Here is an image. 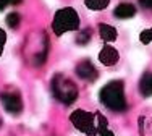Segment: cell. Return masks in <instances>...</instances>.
Returning <instances> with one entry per match:
<instances>
[{"instance_id": "obj_5", "label": "cell", "mask_w": 152, "mask_h": 136, "mask_svg": "<svg viewBox=\"0 0 152 136\" xmlns=\"http://www.w3.org/2000/svg\"><path fill=\"white\" fill-rule=\"evenodd\" d=\"M110 5V0H84V7L91 12H102Z\"/></svg>"}, {"instance_id": "obj_8", "label": "cell", "mask_w": 152, "mask_h": 136, "mask_svg": "<svg viewBox=\"0 0 152 136\" xmlns=\"http://www.w3.org/2000/svg\"><path fill=\"white\" fill-rule=\"evenodd\" d=\"M96 136H115L113 133H112L108 128H105V130H100V131H97V135Z\"/></svg>"}, {"instance_id": "obj_6", "label": "cell", "mask_w": 152, "mask_h": 136, "mask_svg": "<svg viewBox=\"0 0 152 136\" xmlns=\"http://www.w3.org/2000/svg\"><path fill=\"white\" fill-rule=\"evenodd\" d=\"M7 42H8V33H7V29L0 24V60H2L3 53H5Z\"/></svg>"}, {"instance_id": "obj_7", "label": "cell", "mask_w": 152, "mask_h": 136, "mask_svg": "<svg viewBox=\"0 0 152 136\" xmlns=\"http://www.w3.org/2000/svg\"><path fill=\"white\" fill-rule=\"evenodd\" d=\"M141 41L144 42V44H149V42L152 41V28L147 31H144L142 34H141Z\"/></svg>"}, {"instance_id": "obj_3", "label": "cell", "mask_w": 152, "mask_h": 136, "mask_svg": "<svg viewBox=\"0 0 152 136\" xmlns=\"http://www.w3.org/2000/svg\"><path fill=\"white\" fill-rule=\"evenodd\" d=\"M97 58H99V63L104 67H115L118 63V60H120V52L112 44H105L100 47L99 53H97Z\"/></svg>"}, {"instance_id": "obj_1", "label": "cell", "mask_w": 152, "mask_h": 136, "mask_svg": "<svg viewBox=\"0 0 152 136\" xmlns=\"http://www.w3.org/2000/svg\"><path fill=\"white\" fill-rule=\"evenodd\" d=\"M79 24H81V18H79V13L76 12V8L63 7V8L57 10L55 15H53L52 29L57 36H63V34L78 31Z\"/></svg>"}, {"instance_id": "obj_4", "label": "cell", "mask_w": 152, "mask_h": 136, "mask_svg": "<svg viewBox=\"0 0 152 136\" xmlns=\"http://www.w3.org/2000/svg\"><path fill=\"white\" fill-rule=\"evenodd\" d=\"M99 36H100V39H102L104 42L112 44V42L118 37V33H117V29H115L113 26H110V24H100L99 26Z\"/></svg>"}, {"instance_id": "obj_2", "label": "cell", "mask_w": 152, "mask_h": 136, "mask_svg": "<svg viewBox=\"0 0 152 136\" xmlns=\"http://www.w3.org/2000/svg\"><path fill=\"white\" fill-rule=\"evenodd\" d=\"M70 123L78 133L84 136H96L97 135V123L96 115L84 109H76L70 113Z\"/></svg>"}]
</instances>
